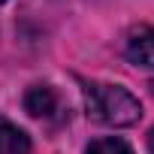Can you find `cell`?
Masks as SVG:
<instances>
[{
  "instance_id": "4",
  "label": "cell",
  "mask_w": 154,
  "mask_h": 154,
  "mask_svg": "<svg viewBox=\"0 0 154 154\" xmlns=\"http://www.w3.org/2000/svg\"><path fill=\"white\" fill-rule=\"evenodd\" d=\"M0 154H30V136L6 121H0Z\"/></svg>"
},
{
  "instance_id": "2",
  "label": "cell",
  "mask_w": 154,
  "mask_h": 154,
  "mask_svg": "<svg viewBox=\"0 0 154 154\" xmlns=\"http://www.w3.org/2000/svg\"><path fill=\"white\" fill-rule=\"evenodd\" d=\"M24 109H27V115L42 118V121H60L66 115L63 100H60V94L51 85H33L24 94Z\"/></svg>"
},
{
  "instance_id": "7",
  "label": "cell",
  "mask_w": 154,
  "mask_h": 154,
  "mask_svg": "<svg viewBox=\"0 0 154 154\" xmlns=\"http://www.w3.org/2000/svg\"><path fill=\"white\" fill-rule=\"evenodd\" d=\"M3 3H6V0H0V6H3Z\"/></svg>"
},
{
  "instance_id": "5",
  "label": "cell",
  "mask_w": 154,
  "mask_h": 154,
  "mask_svg": "<svg viewBox=\"0 0 154 154\" xmlns=\"http://www.w3.org/2000/svg\"><path fill=\"white\" fill-rule=\"evenodd\" d=\"M88 154H133V151H130V145H127L124 139L109 136V139H97V142H91Z\"/></svg>"
},
{
  "instance_id": "1",
  "label": "cell",
  "mask_w": 154,
  "mask_h": 154,
  "mask_svg": "<svg viewBox=\"0 0 154 154\" xmlns=\"http://www.w3.org/2000/svg\"><path fill=\"white\" fill-rule=\"evenodd\" d=\"M85 106L94 121L109 127H130L142 118L139 100L121 85H85Z\"/></svg>"
},
{
  "instance_id": "6",
  "label": "cell",
  "mask_w": 154,
  "mask_h": 154,
  "mask_svg": "<svg viewBox=\"0 0 154 154\" xmlns=\"http://www.w3.org/2000/svg\"><path fill=\"white\" fill-rule=\"evenodd\" d=\"M148 148H151V151H154V130H151V133H148Z\"/></svg>"
},
{
  "instance_id": "3",
  "label": "cell",
  "mask_w": 154,
  "mask_h": 154,
  "mask_svg": "<svg viewBox=\"0 0 154 154\" xmlns=\"http://www.w3.org/2000/svg\"><path fill=\"white\" fill-rule=\"evenodd\" d=\"M124 54L130 63L154 69V27H148V24L130 27L127 42H124Z\"/></svg>"
}]
</instances>
